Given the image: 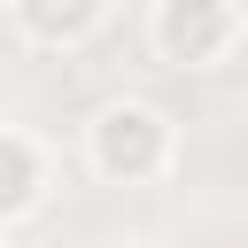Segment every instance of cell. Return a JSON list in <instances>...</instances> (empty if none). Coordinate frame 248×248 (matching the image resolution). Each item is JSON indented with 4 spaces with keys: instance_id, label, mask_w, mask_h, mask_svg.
I'll return each mask as SVG.
<instances>
[{
    "instance_id": "obj_4",
    "label": "cell",
    "mask_w": 248,
    "mask_h": 248,
    "mask_svg": "<svg viewBox=\"0 0 248 248\" xmlns=\"http://www.w3.org/2000/svg\"><path fill=\"white\" fill-rule=\"evenodd\" d=\"M46 178H54L46 147H39L23 124H0V232L23 225V217L46 202Z\"/></svg>"
},
{
    "instance_id": "obj_2",
    "label": "cell",
    "mask_w": 248,
    "mask_h": 248,
    "mask_svg": "<svg viewBox=\"0 0 248 248\" xmlns=\"http://www.w3.org/2000/svg\"><path fill=\"white\" fill-rule=\"evenodd\" d=\"M248 39L240 0H155L147 8V54L163 70H225Z\"/></svg>"
},
{
    "instance_id": "obj_3",
    "label": "cell",
    "mask_w": 248,
    "mask_h": 248,
    "mask_svg": "<svg viewBox=\"0 0 248 248\" xmlns=\"http://www.w3.org/2000/svg\"><path fill=\"white\" fill-rule=\"evenodd\" d=\"M116 23L108 0H8V31L39 54H78Z\"/></svg>"
},
{
    "instance_id": "obj_5",
    "label": "cell",
    "mask_w": 248,
    "mask_h": 248,
    "mask_svg": "<svg viewBox=\"0 0 248 248\" xmlns=\"http://www.w3.org/2000/svg\"><path fill=\"white\" fill-rule=\"evenodd\" d=\"M0 248H8V232H0Z\"/></svg>"
},
{
    "instance_id": "obj_1",
    "label": "cell",
    "mask_w": 248,
    "mask_h": 248,
    "mask_svg": "<svg viewBox=\"0 0 248 248\" xmlns=\"http://www.w3.org/2000/svg\"><path fill=\"white\" fill-rule=\"evenodd\" d=\"M170 163H178V124L155 101L116 93L85 116V170L101 186H155Z\"/></svg>"
}]
</instances>
